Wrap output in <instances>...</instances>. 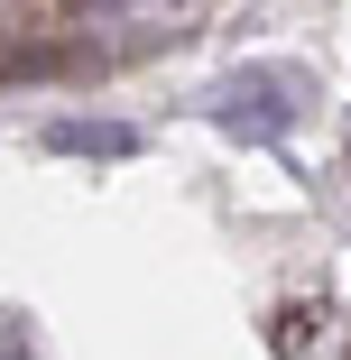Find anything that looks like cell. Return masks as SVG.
Returning <instances> with one entry per match:
<instances>
[{
	"label": "cell",
	"instance_id": "1",
	"mask_svg": "<svg viewBox=\"0 0 351 360\" xmlns=\"http://www.w3.org/2000/svg\"><path fill=\"white\" fill-rule=\"evenodd\" d=\"M305 102H314V84L296 65H241V75H222V93H213V120L231 139H287Z\"/></svg>",
	"mask_w": 351,
	"mask_h": 360
},
{
	"label": "cell",
	"instance_id": "2",
	"mask_svg": "<svg viewBox=\"0 0 351 360\" xmlns=\"http://www.w3.org/2000/svg\"><path fill=\"white\" fill-rule=\"evenodd\" d=\"M56 75H102V46H46V37L10 46V93L19 84H56Z\"/></svg>",
	"mask_w": 351,
	"mask_h": 360
},
{
	"label": "cell",
	"instance_id": "3",
	"mask_svg": "<svg viewBox=\"0 0 351 360\" xmlns=\"http://www.w3.org/2000/svg\"><path fill=\"white\" fill-rule=\"evenodd\" d=\"M46 148L56 158H139V129L129 120H46Z\"/></svg>",
	"mask_w": 351,
	"mask_h": 360
},
{
	"label": "cell",
	"instance_id": "4",
	"mask_svg": "<svg viewBox=\"0 0 351 360\" xmlns=\"http://www.w3.org/2000/svg\"><path fill=\"white\" fill-rule=\"evenodd\" d=\"M314 323H324L314 305H277V323H268V351H277V360H296V351L314 342Z\"/></svg>",
	"mask_w": 351,
	"mask_h": 360
},
{
	"label": "cell",
	"instance_id": "5",
	"mask_svg": "<svg viewBox=\"0 0 351 360\" xmlns=\"http://www.w3.org/2000/svg\"><path fill=\"white\" fill-rule=\"evenodd\" d=\"M0 360H37V351H28V333H19V314H10V342H0Z\"/></svg>",
	"mask_w": 351,
	"mask_h": 360
},
{
	"label": "cell",
	"instance_id": "6",
	"mask_svg": "<svg viewBox=\"0 0 351 360\" xmlns=\"http://www.w3.org/2000/svg\"><path fill=\"white\" fill-rule=\"evenodd\" d=\"M65 10H129V0H65Z\"/></svg>",
	"mask_w": 351,
	"mask_h": 360
}]
</instances>
